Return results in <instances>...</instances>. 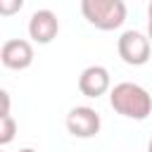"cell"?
<instances>
[{"label": "cell", "mask_w": 152, "mask_h": 152, "mask_svg": "<svg viewBox=\"0 0 152 152\" xmlns=\"http://www.w3.org/2000/svg\"><path fill=\"white\" fill-rule=\"evenodd\" d=\"M109 71L102 66V64H93V66H86L78 76V90L81 95L86 97H100L109 90Z\"/></svg>", "instance_id": "52a82bcc"}, {"label": "cell", "mask_w": 152, "mask_h": 152, "mask_svg": "<svg viewBox=\"0 0 152 152\" xmlns=\"http://www.w3.org/2000/svg\"><path fill=\"white\" fill-rule=\"evenodd\" d=\"M147 38H150V43H152V17H150V21H147Z\"/></svg>", "instance_id": "8fae6325"}, {"label": "cell", "mask_w": 152, "mask_h": 152, "mask_svg": "<svg viewBox=\"0 0 152 152\" xmlns=\"http://www.w3.org/2000/svg\"><path fill=\"white\" fill-rule=\"evenodd\" d=\"M81 12L100 31H114L126 21V2L124 0H83Z\"/></svg>", "instance_id": "7a4b0ae2"}, {"label": "cell", "mask_w": 152, "mask_h": 152, "mask_svg": "<svg viewBox=\"0 0 152 152\" xmlns=\"http://www.w3.org/2000/svg\"><path fill=\"white\" fill-rule=\"evenodd\" d=\"M0 59L7 69H14V71L28 69L33 64V48L24 38H10L0 48Z\"/></svg>", "instance_id": "5b68a950"}, {"label": "cell", "mask_w": 152, "mask_h": 152, "mask_svg": "<svg viewBox=\"0 0 152 152\" xmlns=\"http://www.w3.org/2000/svg\"><path fill=\"white\" fill-rule=\"evenodd\" d=\"M0 97H2V112H0V116H7V114H10V93L2 90Z\"/></svg>", "instance_id": "30bf717a"}, {"label": "cell", "mask_w": 152, "mask_h": 152, "mask_svg": "<svg viewBox=\"0 0 152 152\" xmlns=\"http://www.w3.org/2000/svg\"><path fill=\"white\" fill-rule=\"evenodd\" d=\"M109 104L116 114L126 116V119H135V121H142L150 116L152 112V95L138 86V83H131V81H124V83H116L109 93Z\"/></svg>", "instance_id": "6da1fadb"}, {"label": "cell", "mask_w": 152, "mask_h": 152, "mask_svg": "<svg viewBox=\"0 0 152 152\" xmlns=\"http://www.w3.org/2000/svg\"><path fill=\"white\" fill-rule=\"evenodd\" d=\"M116 50H119V57L131 64V66H142L147 64L150 59V38L140 31H124L119 36V43H116Z\"/></svg>", "instance_id": "3957f363"}, {"label": "cell", "mask_w": 152, "mask_h": 152, "mask_svg": "<svg viewBox=\"0 0 152 152\" xmlns=\"http://www.w3.org/2000/svg\"><path fill=\"white\" fill-rule=\"evenodd\" d=\"M19 152H36V150H31V147H24V150H19Z\"/></svg>", "instance_id": "7c38bea8"}, {"label": "cell", "mask_w": 152, "mask_h": 152, "mask_svg": "<svg viewBox=\"0 0 152 152\" xmlns=\"http://www.w3.org/2000/svg\"><path fill=\"white\" fill-rule=\"evenodd\" d=\"M147 152H152V138H150V145H147Z\"/></svg>", "instance_id": "5bb4252c"}, {"label": "cell", "mask_w": 152, "mask_h": 152, "mask_svg": "<svg viewBox=\"0 0 152 152\" xmlns=\"http://www.w3.org/2000/svg\"><path fill=\"white\" fill-rule=\"evenodd\" d=\"M147 14H150V17H152V2H150V7H147Z\"/></svg>", "instance_id": "4fadbf2b"}, {"label": "cell", "mask_w": 152, "mask_h": 152, "mask_svg": "<svg viewBox=\"0 0 152 152\" xmlns=\"http://www.w3.org/2000/svg\"><path fill=\"white\" fill-rule=\"evenodd\" d=\"M100 114L93 107H74L66 114V131L74 138H95L100 133Z\"/></svg>", "instance_id": "277c9868"}, {"label": "cell", "mask_w": 152, "mask_h": 152, "mask_svg": "<svg viewBox=\"0 0 152 152\" xmlns=\"http://www.w3.org/2000/svg\"><path fill=\"white\" fill-rule=\"evenodd\" d=\"M14 133H17V124H14L12 114H7V116H0V145H7V142H12Z\"/></svg>", "instance_id": "ba28073f"}, {"label": "cell", "mask_w": 152, "mask_h": 152, "mask_svg": "<svg viewBox=\"0 0 152 152\" xmlns=\"http://www.w3.org/2000/svg\"><path fill=\"white\" fill-rule=\"evenodd\" d=\"M21 0H12V2H7V0H0V12L2 14H10V12H17V10H21Z\"/></svg>", "instance_id": "9c48e42d"}, {"label": "cell", "mask_w": 152, "mask_h": 152, "mask_svg": "<svg viewBox=\"0 0 152 152\" xmlns=\"http://www.w3.org/2000/svg\"><path fill=\"white\" fill-rule=\"evenodd\" d=\"M57 31H59V21H57V14L52 10H38V12L31 14V19H28V36L36 43H40V45L52 43Z\"/></svg>", "instance_id": "8992f818"}]
</instances>
